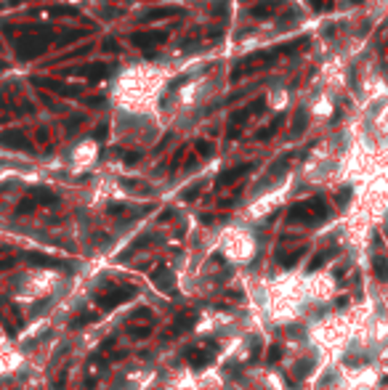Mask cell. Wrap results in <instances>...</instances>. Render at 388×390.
<instances>
[{"label": "cell", "instance_id": "4", "mask_svg": "<svg viewBox=\"0 0 388 390\" xmlns=\"http://www.w3.org/2000/svg\"><path fill=\"white\" fill-rule=\"evenodd\" d=\"M0 146H11V149H29L27 146V138L19 130H6L0 133Z\"/></svg>", "mask_w": 388, "mask_h": 390}, {"label": "cell", "instance_id": "10", "mask_svg": "<svg viewBox=\"0 0 388 390\" xmlns=\"http://www.w3.org/2000/svg\"><path fill=\"white\" fill-rule=\"evenodd\" d=\"M311 6H314V8H322V6H327V0H311Z\"/></svg>", "mask_w": 388, "mask_h": 390}, {"label": "cell", "instance_id": "6", "mask_svg": "<svg viewBox=\"0 0 388 390\" xmlns=\"http://www.w3.org/2000/svg\"><path fill=\"white\" fill-rule=\"evenodd\" d=\"M261 109H263V104H261V101H253L250 106H245V109H239V112L234 114V122H242L245 117H250V114H255V112H261Z\"/></svg>", "mask_w": 388, "mask_h": 390}, {"label": "cell", "instance_id": "9", "mask_svg": "<svg viewBox=\"0 0 388 390\" xmlns=\"http://www.w3.org/2000/svg\"><path fill=\"white\" fill-rule=\"evenodd\" d=\"M197 149H199V151H202V154H210V151H213V149H210V146H208L205 141H199V144H197Z\"/></svg>", "mask_w": 388, "mask_h": 390}, {"label": "cell", "instance_id": "7", "mask_svg": "<svg viewBox=\"0 0 388 390\" xmlns=\"http://www.w3.org/2000/svg\"><path fill=\"white\" fill-rule=\"evenodd\" d=\"M274 130H279V120H276L274 125H269V128H263V130L258 133V138H269V135H271Z\"/></svg>", "mask_w": 388, "mask_h": 390}, {"label": "cell", "instance_id": "5", "mask_svg": "<svg viewBox=\"0 0 388 390\" xmlns=\"http://www.w3.org/2000/svg\"><path fill=\"white\" fill-rule=\"evenodd\" d=\"M38 83L45 85V88H51V90H56L59 96H80V93H83L80 85H64V83H56V80H38Z\"/></svg>", "mask_w": 388, "mask_h": 390}, {"label": "cell", "instance_id": "2", "mask_svg": "<svg viewBox=\"0 0 388 390\" xmlns=\"http://www.w3.org/2000/svg\"><path fill=\"white\" fill-rule=\"evenodd\" d=\"M69 74H80L88 83H96L106 74V64H88V67H80V69H69Z\"/></svg>", "mask_w": 388, "mask_h": 390}, {"label": "cell", "instance_id": "3", "mask_svg": "<svg viewBox=\"0 0 388 390\" xmlns=\"http://www.w3.org/2000/svg\"><path fill=\"white\" fill-rule=\"evenodd\" d=\"M165 43V32H141V35H133V45L138 48H154V45Z\"/></svg>", "mask_w": 388, "mask_h": 390}, {"label": "cell", "instance_id": "1", "mask_svg": "<svg viewBox=\"0 0 388 390\" xmlns=\"http://www.w3.org/2000/svg\"><path fill=\"white\" fill-rule=\"evenodd\" d=\"M45 48H48L45 37H35V35H24V37L16 43V51H19L22 59H35V56L43 53Z\"/></svg>", "mask_w": 388, "mask_h": 390}, {"label": "cell", "instance_id": "8", "mask_svg": "<svg viewBox=\"0 0 388 390\" xmlns=\"http://www.w3.org/2000/svg\"><path fill=\"white\" fill-rule=\"evenodd\" d=\"M104 48H106V51H117V48H120V45H117L115 40H106V43H104Z\"/></svg>", "mask_w": 388, "mask_h": 390}]
</instances>
